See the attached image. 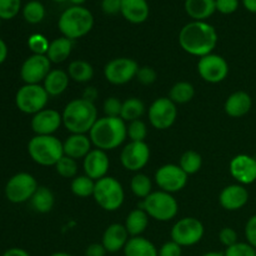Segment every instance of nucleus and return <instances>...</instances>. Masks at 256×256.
I'll return each instance as SVG.
<instances>
[{
  "instance_id": "f257e3e1",
  "label": "nucleus",
  "mask_w": 256,
  "mask_h": 256,
  "mask_svg": "<svg viewBox=\"0 0 256 256\" xmlns=\"http://www.w3.org/2000/svg\"><path fill=\"white\" fill-rule=\"evenodd\" d=\"M179 44L185 52L202 58L212 54L218 44V32L206 22H188L179 32Z\"/></svg>"
},
{
  "instance_id": "f03ea898",
  "label": "nucleus",
  "mask_w": 256,
  "mask_h": 256,
  "mask_svg": "<svg viewBox=\"0 0 256 256\" xmlns=\"http://www.w3.org/2000/svg\"><path fill=\"white\" fill-rule=\"evenodd\" d=\"M89 138L96 149L114 150L128 138V125L122 118H100L90 130Z\"/></svg>"
},
{
  "instance_id": "7ed1b4c3",
  "label": "nucleus",
  "mask_w": 256,
  "mask_h": 256,
  "mask_svg": "<svg viewBox=\"0 0 256 256\" xmlns=\"http://www.w3.org/2000/svg\"><path fill=\"white\" fill-rule=\"evenodd\" d=\"M62 124L72 134H86L98 120V109L94 102L74 99L68 102L62 114Z\"/></svg>"
},
{
  "instance_id": "20e7f679",
  "label": "nucleus",
  "mask_w": 256,
  "mask_h": 256,
  "mask_svg": "<svg viewBox=\"0 0 256 256\" xmlns=\"http://www.w3.org/2000/svg\"><path fill=\"white\" fill-rule=\"evenodd\" d=\"M58 26L62 36L70 40L80 39L92 32L94 26V16L86 8L70 6L60 15Z\"/></svg>"
},
{
  "instance_id": "39448f33",
  "label": "nucleus",
  "mask_w": 256,
  "mask_h": 256,
  "mask_svg": "<svg viewBox=\"0 0 256 256\" xmlns=\"http://www.w3.org/2000/svg\"><path fill=\"white\" fill-rule=\"evenodd\" d=\"M28 152L36 164L55 166L64 156V145L54 135H35L28 144Z\"/></svg>"
},
{
  "instance_id": "423d86ee",
  "label": "nucleus",
  "mask_w": 256,
  "mask_h": 256,
  "mask_svg": "<svg viewBox=\"0 0 256 256\" xmlns=\"http://www.w3.org/2000/svg\"><path fill=\"white\" fill-rule=\"evenodd\" d=\"M142 210L146 212L149 218L158 222H169L176 216L179 212V204L172 194L166 192H152L142 202Z\"/></svg>"
},
{
  "instance_id": "0eeeda50",
  "label": "nucleus",
  "mask_w": 256,
  "mask_h": 256,
  "mask_svg": "<svg viewBox=\"0 0 256 256\" xmlns=\"http://www.w3.org/2000/svg\"><path fill=\"white\" fill-rule=\"evenodd\" d=\"M92 196L102 209L116 212L124 202L125 192L119 180L112 176H105L95 182Z\"/></svg>"
},
{
  "instance_id": "6e6552de",
  "label": "nucleus",
  "mask_w": 256,
  "mask_h": 256,
  "mask_svg": "<svg viewBox=\"0 0 256 256\" xmlns=\"http://www.w3.org/2000/svg\"><path fill=\"white\" fill-rule=\"evenodd\" d=\"M49 94L40 84H25L20 88L15 96V102L20 112L35 115L45 109Z\"/></svg>"
},
{
  "instance_id": "1a4fd4ad",
  "label": "nucleus",
  "mask_w": 256,
  "mask_h": 256,
  "mask_svg": "<svg viewBox=\"0 0 256 256\" xmlns=\"http://www.w3.org/2000/svg\"><path fill=\"white\" fill-rule=\"evenodd\" d=\"M204 225L195 218H182L178 220L172 228V242H176L180 246H192L196 245L204 236Z\"/></svg>"
},
{
  "instance_id": "9d476101",
  "label": "nucleus",
  "mask_w": 256,
  "mask_h": 256,
  "mask_svg": "<svg viewBox=\"0 0 256 256\" xmlns=\"http://www.w3.org/2000/svg\"><path fill=\"white\" fill-rule=\"evenodd\" d=\"M35 178L29 172H19L9 179L5 186V196L10 202L22 204L32 198L38 189Z\"/></svg>"
},
{
  "instance_id": "9b49d317",
  "label": "nucleus",
  "mask_w": 256,
  "mask_h": 256,
  "mask_svg": "<svg viewBox=\"0 0 256 256\" xmlns=\"http://www.w3.org/2000/svg\"><path fill=\"white\" fill-rule=\"evenodd\" d=\"M139 65L130 58H115L104 68V76L110 84L124 85L136 78Z\"/></svg>"
},
{
  "instance_id": "f8f14e48",
  "label": "nucleus",
  "mask_w": 256,
  "mask_h": 256,
  "mask_svg": "<svg viewBox=\"0 0 256 256\" xmlns=\"http://www.w3.org/2000/svg\"><path fill=\"white\" fill-rule=\"evenodd\" d=\"M198 72L204 82L218 84L224 82L229 75V64L218 54L205 55L198 62Z\"/></svg>"
},
{
  "instance_id": "ddd939ff",
  "label": "nucleus",
  "mask_w": 256,
  "mask_h": 256,
  "mask_svg": "<svg viewBox=\"0 0 256 256\" xmlns=\"http://www.w3.org/2000/svg\"><path fill=\"white\" fill-rule=\"evenodd\" d=\"M189 175L175 164H165L160 166L155 172V182L160 190L172 194L185 188Z\"/></svg>"
},
{
  "instance_id": "4468645a",
  "label": "nucleus",
  "mask_w": 256,
  "mask_h": 256,
  "mask_svg": "<svg viewBox=\"0 0 256 256\" xmlns=\"http://www.w3.org/2000/svg\"><path fill=\"white\" fill-rule=\"evenodd\" d=\"M176 116V104L169 98H159L149 108V122L158 130L169 129L174 125Z\"/></svg>"
},
{
  "instance_id": "2eb2a0df",
  "label": "nucleus",
  "mask_w": 256,
  "mask_h": 256,
  "mask_svg": "<svg viewBox=\"0 0 256 256\" xmlns=\"http://www.w3.org/2000/svg\"><path fill=\"white\" fill-rule=\"evenodd\" d=\"M52 72V62L46 55L32 54L22 65L20 76L25 84H40Z\"/></svg>"
},
{
  "instance_id": "dca6fc26",
  "label": "nucleus",
  "mask_w": 256,
  "mask_h": 256,
  "mask_svg": "<svg viewBox=\"0 0 256 256\" xmlns=\"http://www.w3.org/2000/svg\"><path fill=\"white\" fill-rule=\"evenodd\" d=\"M150 159L149 145L145 142H130L120 154L122 165L129 172H139L146 166Z\"/></svg>"
},
{
  "instance_id": "f3484780",
  "label": "nucleus",
  "mask_w": 256,
  "mask_h": 256,
  "mask_svg": "<svg viewBox=\"0 0 256 256\" xmlns=\"http://www.w3.org/2000/svg\"><path fill=\"white\" fill-rule=\"evenodd\" d=\"M232 176L240 185H250L256 182V159L246 154H239L229 164Z\"/></svg>"
},
{
  "instance_id": "a211bd4d",
  "label": "nucleus",
  "mask_w": 256,
  "mask_h": 256,
  "mask_svg": "<svg viewBox=\"0 0 256 256\" xmlns=\"http://www.w3.org/2000/svg\"><path fill=\"white\" fill-rule=\"evenodd\" d=\"M110 162L106 152L100 149H92L89 154L84 158L82 168L86 176L92 180H99L108 176V170H109Z\"/></svg>"
},
{
  "instance_id": "6ab92c4d",
  "label": "nucleus",
  "mask_w": 256,
  "mask_h": 256,
  "mask_svg": "<svg viewBox=\"0 0 256 256\" xmlns=\"http://www.w3.org/2000/svg\"><path fill=\"white\" fill-rule=\"evenodd\" d=\"M62 124V114L54 109H42L32 119V129L36 135H52Z\"/></svg>"
},
{
  "instance_id": "aec40b11",
  "label": "nucleus",
  "mask_w": 256,
  "mask_h": 256,
  "mask_svg": "<svg viewBox=\"0 0 256 256\" xmlns=\"http://www.w3.org/2000/svg\"><path fill=\"white\" fill-rule=\"evenodd\" d=\"M220 205L228 212H236L242 209L249 202V192L244 185H228L219 195Z\"/></svg>"
},
{
  "instance_id": "412c9836",
  "label": "nucleus",
  "mask_w": 256,
  "mask_h": 256,
  "mask_svg": "<svg viewBox=\"0 0 256 256\" xmlns=\"http://www.w3.org/2000/svg\"><path fill=\"white\" fill-rule=\"evenodd\" d=\"M130 235L128 232L126 228L122 224H112L105 229L102 234V244L104 245L105 250L108 252H114L124 250L125 245L129 242Z\"/></svg>"
},
{
  "instance_id": "4be33fe9",
  "label": "nucleus",
  "mask_w": 256,
  "mask_h": 256,
  "mask_svg": "<svg viewBox=\"0 0 256 256\" xmlns=\"http://www.w3.org/2000/svg\"><path fill=\"white\" fill-rule=\"evenodd\" d=\"M252 108V99L246 92H235L230 95L224 104V110L229 116H245Z\"/></svg>"
},
{
  "instance_id": "5701e85b",
  "label": "nucleus",
  "mask_w": 256,
  "mask_h": 256,
  "mask_svg": "<svg viewBox=\"0 0 256 256\" xmlns=\"http://www.w3.org/2000/svg\"><path fill=\"white\" fill-rule=\"evenodd\" d=\"M120 14L132 24H142L150 14L146 0H122Z\"/></svg>"
},
{
  "instance_id": "b1692460",
  "label": "nucleus",
  "mask_w": 256,
  "mask_h": 256,
  "mask_svg": "<svg viewBox=\"0 0 256 256\" xmlns=\"http://www.w3.org/2000/svg\"><path fill=\"white\" fill-rule=\"evenodd\" d=\"M92 140L86 134H72L66 138L64 145V155L72 159H84L92 150Z\"/></svg>"
},
{
  "instance_id": "393cba45",
  "label": "nucleus",
  "mask_w": 256,
  "mask_h": 256,
  "mask_svg": "<svg viewBox=\"0 0 256 256\" xmlns=\"http://www.w3.org/2000/svg\"><path fill=\"white\" fill-rule=\"evenodd\" d=\"M184 8L186 14L195 22H205L216 12L215 0H185Z\"/></svg>"
},
{
  "instance_id": "a878e982",
  "label": "nucleus",
  "mask_w": 256,
  "mask_h": 256,
  "mask_svg": "<svg viewBox=\"0 0 256 256\" xmlns=\"http://www.w3.org/2000/svg\"><path fill=\"white\" fill-rule=\"evenodd\" d=\"M70 76L66 72L62 69H54L48 74L44 80V89L49 96H59L69 86Z\"/></svg>"
},
{
  "instance_id": "bb28decb",
  "label": "nucleus",
  "mask_w": 256,
  "mask_h": 256,
  "mask_svg": "<svg viewBox=\"0 0 256 256\" xmlns=\"http://www.w3.org/2000/svg\"><path fill=\"white\" fill-rule=\"evenodd\" d=\"M125 256H159V250L150 240L142 236L130 238L124 248Z\"/></svg>"
},
{
  "instance_id": "cd10ccee",
  "label": "nucleus",
  "mask_w": 256,
  "mask_h": 256,
  "mask_svg": "<svg viewBox=\"0 0 256 256\" xmlns=\"http://www.w3.org/2000/svg\"><path fill=\"white\" fill-rule=\"evenodd\" d=\"M148 225H149V215L142 208H138V209L130 212L125 220V228H126L130 238L142 236V232L146 230Z\"/></svg>"
},
{
  "instance_id": "c85d7f7f",
  "label": "nucleus",
  "mask_w": 256,
  "mask_h": 256,
  "mask_svg": "<svg viewBox=\"0 0 256 256\" xmlns=\"http://www.w3.org/2000/svg\"><path fill=\"white\" fill-rule=\"evenodd\" d=\"M72 50V40L62 36L56 38L49 44V49L46 52V56L54 64L65 62L70 56Z\"/></svg>"
},
{
  "instance_id": "c756f323",
  "label": "nucleus",
  "mask_w": 256,
  "mask_h": 256,
  "mask_svg": "<svg viewBox=\"0 0 256 256\" xmlns=\"http://www.w3.org/2000/svg\"><path fill=\"white\" fill-rule=\"evenodd\" d=\"M55 196L52 194V190L46 186H39L36 192H34L32 198L30 199V204L32 208L36 212L40 214H46V212H52L54 208Z\"/></svg>"
},
{
  "instance_id": "7c9ffc66",
  "label": "nucleus",
  "mask_w": 256,
  "mask_h": 256,
  "mask_svg": "<svg viewBox=\"0 0 256 256\" xmlns=\"http://www.w3.org/2000/svg\"><path fill=\"white\" fill-rule=\"evenodd\" d=\"M68 74L70 79L76 82H88L94 76V69L90 62L85 60H74L69 64L68 68Z\"/></svg>"
},
{
  "instance_id": "2f4dec72",
  "label": "nucleus",
  "mask_w": 256,
  "mask_h": 256,
  "mask_svg": "<svg viewBox=\"0 0 256 256\" xmlns=\"http://www.w3.org/2000/svg\"><path fill=\"white\" fill-rule=\"evenodd\" d=\"M145 112V104L142 100L139 98H129L125 102H122V118L124 122H134V120H139L140 118L144 115Z\"/></svg>"
},
{
  "instance_id": "473e14b6",
  "label": "nucleus",
  "mask_w": 256,
  "mask_h": 256,
  "mask_svg": "<svg viewBox=\"0 0 256 256\" xmlns=\"http://www.w3.org/2000/svg\"><path fill=\"white\" fill-rule=\"evenodd\" d=\"M195 95V89L189 82H179L172 85L169 92V99L175 104H186L192 102Z\"/></svg>"
},
{
  "instance_id": "72a5a7b5",
  "label": "nucleus",
  "mask_w": 256,
  "mask_h": 256,
  "mask_svg": "<svg viewBox=\"0 0 256 256\" xmlns=\"http://www.w3.org/2000/svg\"><path fill=\"white\" fill-rule=\"evenodd\" d=\"M70 189H72V192L75 196H92L95 189V180L90 179L86 175H79V176H75L74 179H72Z\"/></svg>"
},
{
  "instance_id": "f704fd0d",
  "label": "nucleus",
  "mask_w": 256,
  "mask_h": 256,
  "mask_svg": "<svg viewBox=\"0 0 256 256\" xmlns=\"http://www.w3.org/2000/svg\"><path fill=\"white\" fill-rule=\"evenodd\" d=\"M130 189H132V194H134L135 196L144 200L145 198L149 196L152 192V180H150V178L148 176V175L139 172V174L134 175V178H132V182H130Z\"/></svg>"
},
{
  "instance_id": "c9c22d12",
  "label": "nucleus",
  "mask_w": 256,
  "mask_h": 256,
  "mask_svg": "<svg viewBox=\"0 0 256 256\" xmlns=\"http://www.w3.org/2000/svg\"><path fill=\"white\" fill-rule=\"evenodd\" d=\"M202 155L199 152H194V150H188L180 158L179 166L186 172L188 175H194L202 169Z\"/></svg>"
},
{
  "instance_id": "e433bc0d",
  "label": "nucleus",
  "mask_w": 256,
  "mask_h": 256,
  "mask_svg": "<svg viewBox=\"0 0 256 256\" xmlns=\"http://www.w3.org/2000/svg\"><path fill=\"white\" fill-rule=\"evenodd\" d=\"M22 15L29 24H39L45 16V8L38 0H32L25 4L24 9H22Z\"/></svg>"
},
{
  "instance_id": "4c0bfd02",
  "label": "nucleus",
  "mask_w": 256,
  "mask_h": 256,
  "mask_svg": "<svg viewBox=\"0 0 256 256\" xmlns=\"http://www.w3.org/2000/svg\"><path fill=\"white\" fill-rule=\"evenodd\" d=\"M55 169H56V172L62 178H65V179H74L75 176H78V162L75 159H72V158L64 156L56 162L55 165Z\"/></svg>"
},
{
  "instance_id": "58836bf2",
  "label": "nucleus",
  "mask_w": 256,
  "mask_h": 256,
  "mask_svg": "<svg viewBox=\"0 0 256 256\" xmlns=\"http://www.w3.org/2000/svg\"><path fill=\"white\" fill-rule=\"evenodd\" d=\"M148 135V128L142 120H134L128 125V136L132 142H145Z\"/></svg>"
},
{
  "instance_id": "ea45409f",
  "label": "nucleus",
  "mask_w": 256,
  "mask_h": 256,
  "mask_svg": "<svg viewBox=\"0 0 256 256\" xmlns=\"http://www.w3.org/2000/svg\"><path fill=\"white\" fill-rule=\"evenodd\" d=\"M22 0H0V19L10 20L18 15Z\"/></svg>"
},
{
  "instance_id": "a19ab883",
  "label": "nucleus",
  "mask_w": 256,
  "mask_h": 256,
  "mask_svg": "<svg viewBox=\"0 0 256 256\" xmlns=\"http://www.w3.org/2000/svg\"><path fill=\"white\" fill-rule=\"evenodd\" d=\"M49 44L46 38L42 34H34L29 38L28 40V45H29V49L32 50L34 54L39 55H46L48 49H49Z\"/></svg>"
},
{
  "instance_id": "79ce46f5",
  "label": "nucleus",
  "mask_w": 256,
  "mask_h": 256,
  "mask_svg": "<svg viewBox=\"0 0 256 256\" xmlns=\"http://www.w3.org/2000/svg\"><path fill=\"white\" fill-rule=\"evenodd\" d=\"M224 256H256V249L248 242H236L232 246L226 248Z\"/></svg>"
},
{
  "instance_id": "37998d69",
  "label": "nucleus",
  "mask_w": 256,
  "mask_h": 256,
  "mask_svg": "<svg viewBox=\"0 0 256 256\" xmlns=\"http://www.w3.org/2000/svg\"><path fill=\"white\" fill-rule=\"evenodd\" d=\"M122 109V102H120L118 98L112 96L108 98L104 102V112L105 116L110 118H120Z\"/></svg>"
},
{
  "instance_id": "c03bdc74",
  "label": "nucleus",
  "mask_w": 256,
  "mask_h": 256,
  "mask_svg": "<svg viewBox=\"0 0 256 256\" xmlns=\"http://www.w3.org/2000/svg\"><path fill=\"white\" fill-rule=\"evenodd\" d=\"M158 74L154 68L152 66H142L139 68L136 74L138 82H142V85H152L156 82Z\"/></svg>"
},
{
  "instance_id": "a18cd8bd",
  "label": "nucleus",
  "mask_w": 256,
  "mask_h": 256,
  "mask_svg": "<svg viewBox=\"0 0 256 256\" xmlns=\"http://www.w3.org/2000/svg\"><path fill=\"white\" fill-rule=\"evenodd\" d=\"M219 240L225 248H230L238 242V232L232 228H222L219 232Z\"/></svg>"
},
{
  "instance_id": "49530a36",
  "label": "nucleus",
  "mask_w": 256,
  "mask_h": 256,
  "mask_svg": "<svg viewBox=\"0 0 256 256\" xmlns=\"http://www.w3.org/2000/svg\"><path fill=\"white\" fill-rule=\"evenodd\" d=\"M216 10L224 15H230L235 12L239 8V0H215Z\"/></svg>"
},
{
  "instance_id": "de8ad7c7",
  "label": "nucleus",
  "mask_w": 256,
  "mask_h": 256,
  "mask_svg": "<svg viewBox=\"0 0 256 256\" xmlns=\"http://www.w3.org/2000/svg\"><path fill=\"white\" fill-rule=\"evenodd\" d=\"M245 238L248 244L256 249V214L252 215L245 225Z\"/></svg>"
},
{
  "instance_id": "09e8293b",
  "label": "nucleus",
  "mask_w": 256,
  "mask_h": 256,
  "mask_svg": "<svg viewBox=\"0 0 256 256\" xmlns=\"http://www.w3.org/2000/svg\"><path fill=\"white\" fill-rule=\"evenodd\" d=\"M182 246L175 242H168L159 249V256H182Z\"/></svg>"
},
{
  "instance_id": "8fccbe9b",
  "label": "nucleus",
  "mask_w": 256,
  "mask_h": 256,
  "mask_svg": "<svg viewBox=\"0 0 256 256\" xmlns=\"http://www.w3.org/2000/svg\"><path fill=\"white\" fill-rule=\"evenodd\" d=\"M122 0H102V10L106 15H116L122 10Z\"/></svg>"
},
{
  "instance_id": "3c124183",
  "label": "nucleus",
  "mask_w": 256,
  "mask_h": 256,
  "mask_svg": "<svg viewBox=\"0 0 256 256\" xmlns=\"http://www.w3.org/2000/svg\"><path fill=\"white\" fill-rule=\"evenodd\" d=\"M106 250H105L104 245L102 242H94L90 244L89 246L85 249V256H105L106 255Z\"/></svg>"
},
{
  "instance_id": "603ef678",
  "label": "nucleus",
  "mask_w": 256,
  "mask_h": 256,
  "mask_svg": "<svg viewBox=\"0 0 256 256\" xmlns=\"http://www.w3.org/2000/svg\"><path fill=\"white\" fill-rule=\"evenodd\" d=\"M98 98V92L94 86H89L84 90V94H82V99L88 100V102H94L95 99Z\"/></svg>"
},
{
  "instance_id": "864d4df0",
  "label": "nucleus",
  "mask_w": 256,
  "mask_h": 256,
  "mask_svg": "<svg viewBox=\"0 0 256 256\" xmlns=\"http://www.w3.org/2000/svg\"><path fill=\"white\" fill-rule=\"evenodd\" d=\"M2 256H30V255L26 250L20 249V248H12V249H8L6 252L2 254Z\"/></svg>"
},
{
  "instance_id": "5fc2aeb1",
  "label": "nucleus",
  "mask_w": 256,
  "mask_h": 256,
  "mask_svg": "<svg viewBox=\"0 0 256 256\" xmlns=\"http://www.w3.org/2000/svg\"><path fill=\"white\" fill-rule=\"evenodd\" d=\"M8 56V46L4 42V40L0 39V64L5 62Z\"/></svg>"
},
{
  "instance_id": "6e6d98bb",
  "label": "nucleus",
  "mask_w": 256,
  "mask_h": 256,
  "mask_svg": "<svg viewBox=\"0 0 256 256\" xmlns=\"http://www.w3.org/2000/svg\"><path fill=\"white\" fill-rule=\"evenodd\" d=\"M242 5L248 12L256 14V0H242Z\"/></svg>"
},
{
  "instance_id": "4d7b16f0",
  "label": "nucleus",
  "mask_w": 256,
  "mask_h": 256,
  "mask_svg": "<svg viewBox=\"0 0 256 256\" xmlns=\"http://www.w3.org/2000/svg\"><path fill=\"white\" fill-rule=\"evenodd\" d=\"M70 2L72 4V6H82V4H84L86 0H69Z\"/></svg>"
},
{
  "instance_id": "13d9d810",
  "label": "nucleus",
  "mask_w": 256,
  "mask_h": 256,
  "mask_svg": "<svg viewBox=\"0 0 256 256\" xmlns=\"http://www.w3.org/2000/svg\"><path fill=\"white\" fill-rule=\"evenodd\" d=\"M202 256H224V252H205Z\"/></svg>"
},
{
  "instance_id": "bf43d9fd",
  "label": "nucleus",
  "mask_w": 256,
  "mask_h": 256,
  "mask_svg": "<svg viewBox=\"0 0 256 256\" xmlns=\"http://www.w3.org/2000/svg\"><path fill=\"white\" fill-rule=\"evenodd\" d=\"M50 256H72V255L68 254V252H54V254H52Z\"/></svg>"
},
{
  "instance_id": "052dcab7",
  "label": "nucleus",
  "mask_w": 256,
  "mask_h": 256,
  "mask_svg": "<svg viewBox=\"0 0 256 256\" xmlns=\"http://www.w3.org/2000/svg\"><path fill=\"white\" fill-rule=\"evenodd\" d=\"M52 2H68V0H52Z\"/></svg>"
}]
</instances>
